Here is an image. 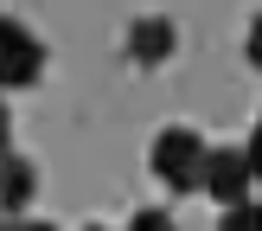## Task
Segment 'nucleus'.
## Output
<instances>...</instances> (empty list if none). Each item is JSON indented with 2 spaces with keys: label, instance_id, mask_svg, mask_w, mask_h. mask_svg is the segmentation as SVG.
<instances>
[{
  "label": "nucleus",
  "instance_id": "nucleus-1",
  "mask_svg": "<svg viewBox=\"0 0 262 231\" xmlns=\"http://www.w3.org/2000/svg\"><path fill=\"white\" fill-rule=\"evenodd\" d=\"M205 148H211V141H205L199 128L173 122V128H160V135L147 141V174L160 180L166 192H199V167H205Z\"/></svg>",
  "mask_w": 262,
  "mask_h": 231
},
{
  "label": "nucleus",
  "instance_id": "nucleus-2",
  "mask_svg": "<svg viewBox=\"0 0 262 231\" xmlns=\"http://www.w3.org/2000/svg\"><path fill=\"white\" fill-rule=\"evenodd\" d=\"M38 77H45V38L26 20L0 13V97L7 90H32Z\"/></svg>",
  "mask_w": 262,
  "mask_h": 231
},
{
  "label": "nucleus",
  "instance_id": "nucleus-3",
  "mask_svg": "<svg viewBox=\"0 0 262 231\" xmlns=\"http://www.w3.org/2000/svg\"><path fill=\"white\" fill-rule=\"evenodd\" d=\"M256 186V148H205V167H199V192H211L217 205H237L250 199Z\"/></svg>",
  "mask_w": 262,
  "mask_h": 231
},
{
  "label": "nucleus",
  "instance_id": "nucleus-4",
  "mask_svg": "<svg viewBox=\"0 0 262 231\" xmlns=\"http://www.w3.org/2000/svg\"><path fill=\"white\" fill-rule=\"evenodd\" d=\"M179 45V26L166 20V13H141L135 26H128V64H141V71H154V64H166Z\"/></svg>",
  "mask_w": 262,
  "mask_h": 231
},
{
  "label": "nucleus",
  "instance_id": "nucleus-5",
  "mask_svg": "<svg viewBox=\"0 0 262 231\" xmlns=\"http://www.w3.org/2000/svg\"><path fill=\"white\" fill-rule=\"evenodd\" d=\"M32 199H38V167L26 161V154H13V148H7V154H0V212L19 218Z\"/></svg>",
  "mask_w": 262,
  "mask_h": 231
},
{
  "label": "nucleus",
  "instance_id": "nucleus-6",
  "mask_svg": "<svg viewBox=\"0 0 262 231\" xmlns=\"http://www.w3.org/2000/svg\"><path fill=\"white\" fill-rule=\"evenodd\" d=\"M217 231H262V218H256V205H250V199H237V205H224Z\"/></svg>",
  "mask_w": 262,
  "mask_h": 231
},
{
  "label": "nucleus",
  "instance_id": "nucleus-7",
  "mask_svg": "<svg viewBox=\"0 0 262 231\" xmlns=\"http://www.w3.org/2000/svg\"><path fill=\"white\" fill-rule=\"evenodd\" d=\"M128 231H173V212H160V205H141V212L128 218Z\"/></svg>",
  "mask_w": 262,
  "mask_h": 231
},
{
  "label": "nucleus",
  "instance_id": "nucleus-8",
  "mask_svg": "<svg viewBox=\"0 0 262 231\" xmlns=\"http://www.w3.org/2000/svg\"><path fill=\"white\" fill-rule=\"evenodd\" d=\"M0 231H58V225H51V218H26V212H19V218H7Z\"/></svg>",
  "mask_w": 262,
  "mask_h": 231
},
{
  "label": "nucleus",
  "instance_id": "nucleus-9",
  "mask_svg": "<svg viewBox=\"0 0 262 231\" xmlns=\"http://www.w3.org/2000/svg\"><path fill=\"white\" fill-rule=\"evenodd\" d=\"M7 148H13V109L0 103V154H7Z\"/></svg>",
  "mask_w": 262,
  "mask_h": 231
},
{
  "label": "nucleus",
  "instance_id": "nucleus-10",
  "mask_svg": "<svg viewBox=\"0 0 262 231\" xmlns=\"http://www.w3.org/2000/svg\"><path fill=\"white\" fill-rule=\"evenodd\" d=\"M83 231H109V225H83Z\"/></svg>",
  "mask_w": 262,
  "mask_h": 231
}]
</instances>
